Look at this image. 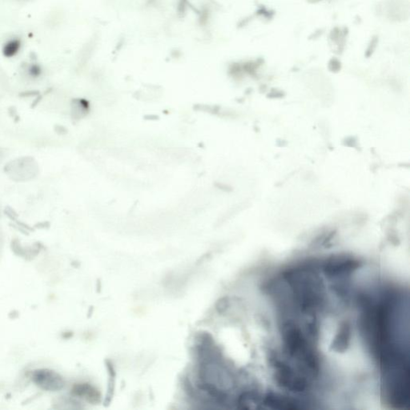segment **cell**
Instances as JSON below:
<instances>
[{"label":"cell","mask_w":410,"mask_h":410,"mask_svg":"<svg viewBox=\"0 0 410 410\" xmlns=\"http://www.w3.org/2000/svg\"><path fill=\"white\" fill-rule=\"evenodd\" d=\"M362 266L361 260L351 255H332L325 260L323 272L328 278L347 276Z\"/></svg>","instance_id":"277c9868"},{"label":"cell","mask_w":410,"mask_h":410,"mask_svg":"<svg viewBox=\"0 0 410 410\" xmlns=\"http://www.w3.org/2000/svg\"><path fill=\"white\" fill-rule=\"evenodd\" d=\"M294 297L303 312H312L324 300L323 285L317 275L308 269H296L285 275Z\"/></svg>","instance_id":"7a4b0ae2"},{"label":"cell","mask_w":410,"mask_h":410,"mask_svg":"<svg viewBox=\"0 0 410 410\" xmlns=\"http://www.w3.org/2000/svg\"><path fill=\"white\" fill-rule=\"evenodd\" d=\"M280 334L288 355L309 374L316 377L320 372L318 356L300 328L295 323L287 321L280 327Z\"/></svg>","instance_id":"6da1fadb"},{"label":"cell","mask_w":410,"mask_h":410,"mask_svg":"<svg viewBox=\"0 0 410 410\" xmlns=\"http://www.w3.org/2000/svg\"><path fill=\"white\" fill-rule=\"evenodd\" d=\"M378 7L379 13L382 14L391 21H403L409 17V3L404 0H386Z\"/></svg>","instance_id":"5b68a950"},{"label":"cell","mask_w":410,"mask_h":410,"mask_svg":"<svg viewBox=\"0 0 410 410\" xmlns=\"http://www.w3.org/2000/svg\"><path fill=\"white\" fill-rule=\"evenodd\" d=\"M260 403H262V400L260 395L255 391H245L238 397V408L241 410H252L257 408Z\"/></svg>","instance_id":"ba28073f"},{"label":"cell","mask_w":410,"mask_h":410,"mask_svg":"<svg viewBox=\"0 0 410 410\" xmlns=\"http://www.w3.org/2000/svg\"><path fill=\"white\" fill-rule=\"evenodd\" d=\"M258 15H260V16H263L265 18L267 19H272L273 18V16L274 12L273 13H270V11H268V10L265 8V7H260V10L257 11Z\"/></svg>","instance_id":"7c38bea8"},{"label":"cell","mask_w":410,"mask_h":410,"mask_svg":"<svg viewBox=\"0 0 410 410\" xmlns=\"http://www.w3.org/2000/svg\"><path fill=\"white\" fill-rule=\"evenodd\" d=\"M349 30L347 27H334L333 29L330 32V40L332 43L336 46V53L341 54L345 49L346 44V38H347Z\"/></svg>","instance_id":"9c48e42d"},{"label":"cell","mask_w":410,"mask_h":410,"mask_svg":"<svg viewBox=\"0 0 410 410\" xmlns=\"http://www.w3.org/2000/svg\"><path fill=\"white\" fill-rule=\"evenodd\" d=\"M269 362L273 368L274 380L280 387L295 393L303 392L306 390L307 380L286 362L277 358L275 354L270 356Z\"/></svg>","instance_id":"3957f363"},{"label":"cell","mask_w":410,"mask_h":410,"mask_svg":"<svg viewBox=\"0 0 410 410\" xmlns=\"http://www.w3.org/2000/svg\"><path fill=\"white\" fill-rule=\"evenodd\" d=\"M19 48H20V43H19L18 41H12L6 46L5 53L7 56H13L15 53L17 52Z\"/></svg>","instance_id":"8fae6325"},{"label":"cell","mask_w":410,"mask_h":410,"mask_svg":"<svg viewBox=\"0 0 410 410\" xmlns=\"http://www.w3.org/2000/svg\"><path fill=\"white\" fill-rule=\"evenodd\" d=\"M307 1L310 3H317V2H321V1H324V0H307Z\"/></svg>","instance_id":"4fadbf2b"},{"label":"cell","mask_w":410,"mask_h":410,"mask_svg":"<svg viewBox=\"0 0 410 410\" xmlns=\"http://www.w3.org/2000/svg\"><path fill=\"white\" fill-rule=\"evenodd\" d=\"M379 43V37L377 36H372L371 38L369 45H368L367 49L366 51V56L367 58L373 55L375 51L377 49V45Z\"/></svg>","instance_id":"30bf717a"},{"label":"cell","mask_w":410,"mask_h":410,"mask_svg":"<svg viewBox=\"0 0 410 410\" xmlns=\"http://www.w3.org/2000/svg\"><path fill=\"white\" fill-rule=\"evenodd\" d=\"M262 404L272 410H300L303 409L302 403L298 400L273 392L265 394Z\"/></svg>","instance_id":"8992f818"},{"label":"cell","mask_w":410,"mask_h":410,"mask_svg":"<svg viewBox=\"0 0 410 410\" xmlns=\"http://www.w3.org/2000/svg\"><path fill=\"white\" fill-rule=\"evenodd\" d=\"M351 339V326L347 321L341 323L330 345V350L336 352H345L349 349Z\"/></svg>","instance_id":"52a82bcc"}]
</instances>
